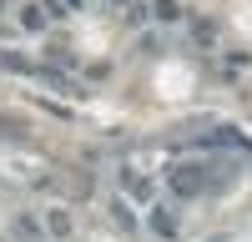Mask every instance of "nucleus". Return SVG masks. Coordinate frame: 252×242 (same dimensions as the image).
I'll return each mask as SVG.
<instances>
[{"mask_svg":"<svg viewBox=\"0 0 252 242\" xmlns=\"http://www.w3.org/2000/svg\"><path fill=\"white\" fill-rule=\"evenodd\" d=\"M212 167H202V161H192V167H177L172 177H166V187H172L177 197H202V192H212L222 187V177H207Z\"/></svg>","mask_w":252,"mask_h":242,"instance_id":"obj_1","label":"nucleus"}]
</instances>
